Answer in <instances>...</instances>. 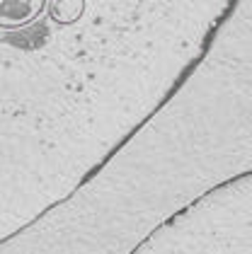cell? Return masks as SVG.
<instances>
[{"label":"cell","instance_id":"obj_1","mask_svg":"<svg viewBox=\"0 0 252 254\" xmlns=\"http://www.w3.org/2000/svg\"><path fill=\"white\" fill-rule=\"evenodd\" d=\"M49 0H0V29H22L44 12Z\"/></svg>","mask_w":252,"mask_h":254},{"label":"cell","instance_id":"obj_2","mask_svg":"<svg viewBox=\"0 0 252 254\" xmlns=\"http://www.w3.org/2000/svg\"><path fill=\"white\" fill-rule=\"evenodd\" d=\"M85 12V0H51V20L58 24H73Z\"/></svg>","mask_w":252,"mask_h":254}]
</instances>
